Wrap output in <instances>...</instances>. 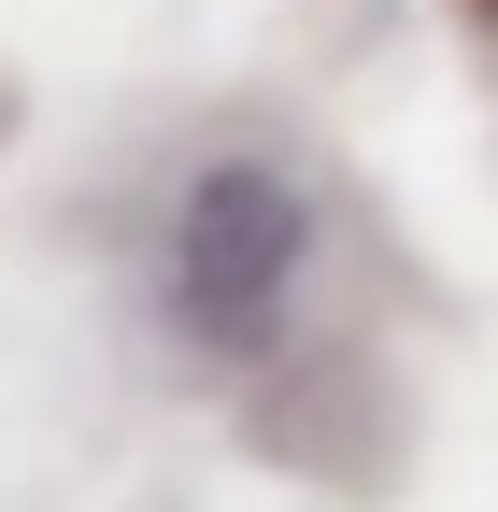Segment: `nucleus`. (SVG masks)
<instances>
[{
    "label": "nucleus",
    "mask_w": 498,
    "mask_h": 512,
    "mask_svg": "<svg viewBox=\"0 0 498 512\" xmlns=\"http://www.w3.org/2000/svg\"><path fill=\"white\" fill-rule=\"evenodd\" d=\"M299 271H314V200H299L285 171L214 157L200 185H185V214H171V313H185L214 356H257V342L285 328Z\"/></svg>",
    "instance_id": "f257e3e1"
}]
</instances>
